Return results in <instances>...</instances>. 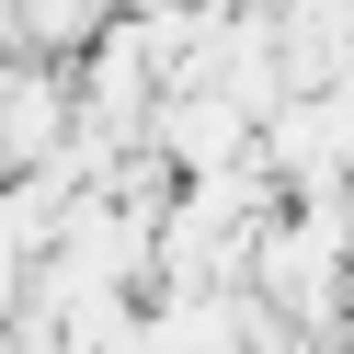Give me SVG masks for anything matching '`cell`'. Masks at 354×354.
<instances>
[{"instance_id": "cell-2", "label": "cell", "mask_w": 354, "mask_h": 354, "mask_svg": "<svg viewBox=\"0 0 354 354\" xmlns=\"http://www.w3.org/2000/svg\"><path fill=\"white\" fill-rule=\"evenodd\" d=\"M252 103L240 92H217V80H171L160 103H149V126H138V149L171 171V183H194V171H229V160H252Z\"/></svg>"}, {"instance_id": "cell-3", "label": "cell", "mask_w": 354, "mask_h": 354, "mask_svg": "<svg viewBox=\"0 0 354 354\" xmlns=\"http://www.w3.org/2000/svg\"><path fill=\"white\" fill-rule=\"evenodd\" d=\"M24 35H35V46H80V35H92V0H24Z\"/></svg>"}, {"instance_id": "cell-1", "label": "cell", "mask_w": 354, "mask_h": 354, "mask_svg": "<svg viewBox=\"0 0 354 354\" xmlns=\"http://www.w3.org/2000/svg\"><path fill=\"white\" fill-rule=\"evenodd\" d=\"M252 160L274 171L286 194H343L354 183V80H297V92L263 103Z\"/></svg>"}]
</instances>
